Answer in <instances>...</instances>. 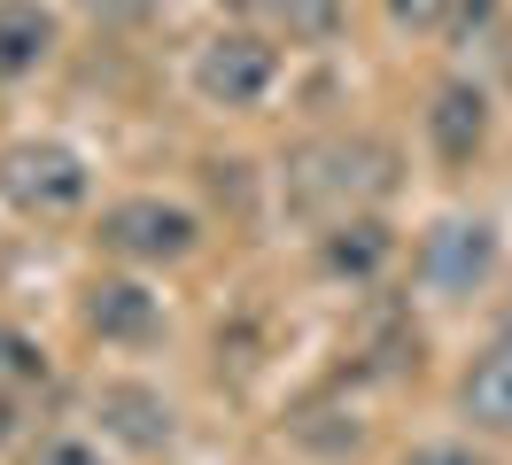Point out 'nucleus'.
<instances>
[{
  "label": "nucleus",
  "instance_id": "f03ea898",
  "mask_svg": "<svg viewBox=\"0 0 512 465\" xmlns=\"http://www.w3.org/2000/svg\"><path fill=\"white\" fill-rule=\"evenodd\" d=\"M412 279L435 303H474L481 287L497 279V225H489V217H466V210L435 217L412 248Z\"/></svg>",
  "mask_w": 512,
  "mask_h": 465
},
{
  "label": "nucleus",
  "instance_id": "ddd939ff",
  "mask_svg": "<svg viewBox=\"0 0 512 465\" xmlns=\"http://www.w3.org/2000/svg\"><path fill=\"white\" fill-rule=\"evenodd\" d=\"M264 16H272V24H288V39H311V47L334 39V24H342V8H334V0H272Z\"/></svg>",
  "mask_w": 512,
  "mask_h": 465
},
{
  "label": "nucleus",
  "instance_id": "9d476101",
  "mask_svg": "<svg viewBox=\"0 0 512 465\" xmlns=\"http://www.w3.org/2000/svg\"><path fill=\"white\" fill-rule=\"evenodd\" d=\"M458 411L481 434H512V341L489 334V349L458 372Z\"/></svg>",
  "mask_w": 512,
  "mask_h": 465
},
{
  "label": "nucleus",
  "instance_id": "f3484780",
  "mask_svg": "<svg viewBox=\"0 0 512 465\" xmlns=\"http://www.w3.org/2000/svg\"><path fill=\"white\" fill-rule=\"evenodd\" d=\"M78 8H94V16H109V24H140L156 0H78Z\"/></svg>",
  "mask_w": 512,
  "mask_h": 465
},
{
  "label": "nucleus",
  "instance_id": "6e6552de",
  "mask_svg": "<svg viewBox=\"0 0 512 465\" xmlns=\"http://www.w3.org/2000/svg\"><path fill=\"white\" fill-rule=\"evenodd\" d=\"M388 256H396V233H388V217H373V210H350V217H334V225H319V272L326 279L373 287Z\"/></svg>",
  "mask_w": 512,
  "mask_h": 465
},
{
  "label": "nucleus",
  "instance_id": "2eb2a0df",
  "mask_svg": "<svg viewBox=\"0 0 512 465\" xmlns=\"http://www.w3.org/2000/svg\"><path fill=\"white\" fill-rule=\"evenodd\" d=\"M404 465H497V458H481L474 442H419V450H404Z\"/></svg>",
  "mask_w": 512,
  "mask_h": 465
},
{
  "label": "nucleus",
  "instance_id": "423d86ee",
  "mask_svg": "<svg viewBox=\"0 0 512 465\" xmlns=\"http://www.w3.org/2000/svg\"><path fill=\"white\" fill-rule=\"evenodd\" d=\"M78 318H86V334L109 341V349H148V341H163V295H148L140 279H94L86 287V303H78Z\"/></svg>",
  "mask_w": 512,
  "mask_h": 465
},
{
  "label": "nucleus",
  "instance_id": "6ab92c4d",
  "mask_svg": "<svg viewBox=\"0 0 512 465\" xmlns=\"http://www.w3.org/2000/svg\"><path fill=\"white\" fill-rule=\"evenodd\" d=\"M218 8H241V16H264V8H272V0H218Z\"/></svg>",
  "mask_w": 512,
  "mask_h": 465
},
{
  "label": "nucleus",
  "instance_id": "dca6fc26",
  "mask_svg": "<svg viewBox=\"0 0 512 465\" xmlns=\"http://www.w3.org/2000/svg\"><path fill=\"white\" fill-rule=\"evenodd\" d=\"M450 8H458V0H388V16H396L404 31H427V24H443Z\"/></svg>",
  "mask_w": 512,
  "mask_h": 465
},
{
  "label": "nucleus",
  "instance_id": "1a4fd4ad",
  "mask_svg": "<svg viewBox=\"0 0 512 465\" xmlns=\"http://www.w3.org/2000/svg\"><path fill=\"white\" fill-rule=\"evenodd\" d=\"M427 140H435L443 163H474L489 148V93L474 78H443L435 101H427Z\"/></svg>",
  "mask_w": 512,
  "mask_h": 465
},
{
  "label": "nucleus",
  "instance_id": "aec40b11",
  "mask_svg": "<svg viewBox=\"0 0 512 465\" xmlns=\"http://www.w3.org/2000/svg\"><path fill=\"white\" fill-rule=\"evenodd\" d=\"M497 341H512V303H505V318H497Z\"/></svg>",
  "mask_w": 512,
  "mask_h": 465
},
{
  "label": "nucleus",
  "instance_id": "9b49d317",
  "mask_svg": "<svg viewBox=\"0 0 512 465\" xmlns=\"http://www.w3.org/2000/svg\"><path fill=\"white\" fill-rule=\"evenodd\" d=\"M47 55H55V16L39 0H0V86L32 78Z\"/></svg>",
  "mask_w": 512,
  "mask_h": 465
},
{
  "label": "nucleus",
  "instance_id": "f8f14e48",
  "mask_svg": "<svg viewBox=\"0 0 512 465\" xmlns=\"http://www.w3.org/2000/svg\"><path fill=\"white\" fill-rule=\"evenodd\" d=\"M47 349H39L32 334H16V326H0V388L8 396H24V388H47Z\"/></svg>",
  "mask_w": 512,
  "mask_h": 465
},
{
  "label": "nucleus",
  "instance_id": "20e7f679",
  "mask_svg": "<svg viewBox=\"0 0 512 465\" xmlns=\"http://www.w3.org/2000/svg\"><path fill=\"white\" fill-rule=\"evenodd\" d=\"M109 256L125 264H187L202 248V217L187 202H163V194H125L101 210V233H94Z\"/></svg>",
  "mask_w": 512,
  "mask_h": 465
},
{
  "label": "nucleus",
  "instance_id": "4468645a",
  "mask_svg": "<svg viewBox=\"0 0 512 465\" xmlns=\"http://www.w3.org/2000/svg\"><path fill=\"white\" fill-rule=\"evenodd\" d=\"M32 465H109V458H101V442H86V434H39Z\"/></svg>",
  "mask_w": 512,
  "mask_h": 465
},
{
  "label": "nucleus",
  "instance_id": "f257e3e1",
  "mask_svg": "<svg viewBox=\"0 0 512 465\" xmlns=\"http://www.w3.org/2000/svg\"><path fill=\"white\" fill-rule=\"evenodd\" d=\"M388 186V148L381 140H350V132H334V140H311V148H295L288 163V210L295 217H319V225H334V217L365 210V194H381Z\"/></svg>",
  "mask_w": 512,
  "mask_h": 465
},
{
  "label": "nucleus",
  "instance_id": "39448f33",
  "mask_svg": "<svg viewBox=\"0 0 512 465\" xmlns=\"http://www.w3.org/2000/svg\"><path fill=\"white\" fill-rule=\"evenodd\" d=\"M272 86H280V47L249 24L218 31V39L194 55V93H202L210 109H256Z\"/></svg>",
  "mask_w": 512,
  "mask_h": 465
},
{
  "label": "nucleus",
  "instance_id": "0eeeda50",
  "mask_svg": "<svg viewBox=\"0 0 512 465\" xmlns=\"http://www.w3.org/2000/svg\"><path fill=\"white\" fill-rule=\"evenodd\" d=\"M94 419L109 442H125L140 458H156L163 442H171V403L148 388V380H101L94 388Z\"/></svg>",
  "mask_w": 512,
  "mask_h": 465
},
{
  "label": "nucleus",
  "instance_id": "7ed1b4c3",
  "mask_svg": "<svg viewBox=\"0 0 512 465\" xmlns=\"http://www.w3.org/2000/svg\"><path fill=\"white\" fill-rule=\"evenodd\" d=\"M94 194V171L86 155L63 148V140H8L0 148V202L24 217H70Z\"/></svg>",
  "mask_w": 512,
  "mask_h": 465
},
{
  "label": "nucleus",
  "instance_id": "a211bd4d",
  "mask_svg": "<svg viewBox=\"0 0 512 465\" xmlns=\"http://www.w3.org/2000/svg\"><path fill=\"white\" fill-rule=\"evenodd\" d=\"M8 434H16V396L0 388V450H8Z\"/></svg>",
  "mask_w": 512,
  "mask_h": 465
}]
</instances>
